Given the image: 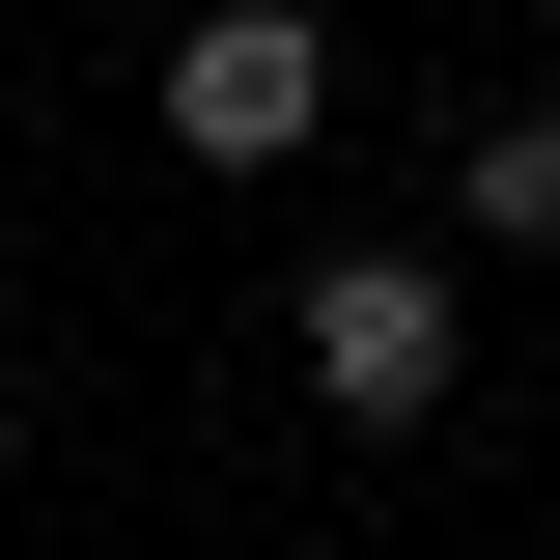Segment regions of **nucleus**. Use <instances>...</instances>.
Segmentation results:
<instances>
[{"label":"nucleus","mask_w":560,"mask_h":560,"mask_svg":"<svg viewBox=\"0 0 560 560\" xmlns=\"http://www.w3.org/2000/svg\"><path fill=\"white\" fill-rule=\"evenodd\" d=\"M280 393L337 420V448H420V420L477 393V253H308L280 280Z\"/></svg>","instance_id":"f257e3e1"},{"label":"nucleus","mask_w":560,"mask_h":560,"mask_svg":"<svg viewBox=\"0 0 560 560\" xmlns=\"http://www.w3.org/2000/svg\"><path fill=\"white\" fill-rule=\"evenodd\" d=\"M140 113H168V168H308L337 140V0H197Z\"/></svg>","instance_id":"f03ea898"},{"label":"nucleus","mask_w":560,"mask_h":560,"mask_svg":"<svg viewBox=\"0 0 560 560\" xmlns=\"http://www.w3.org/2000/svg\"><path fill=\"white\" fill-rule=\"evenodd\" d=\"M448 253H560V84H504L448 140Z\"/></svg>","instance_id":"7ed1b4c3"},{"label":"nucleus","mask_w":560,"mask_h":560,"mask_svg":"<svg viewBox=\"0 0 560 560\" xmlns=\"http://www.w3.org/2000/svg\"><path fill=\"white\" fill-rule=\"evenodd\" d=\"M0 477H28V364H0Z\"/></svg>","instance_id":"20e7f679"},{"label":"nucleus","mask_w":560,"mask_h":560,"mask_svg":"<svg viewBox=\"0 0 560 560\" xmlns=\"http://www.w3.org/2000/svg\"><path fill=\"white\" fill-rule=\"evenodd\" d=\"M504 28H560V0H504Z\"/></svg>","instance_id":"39448f33"}]
</instances>
